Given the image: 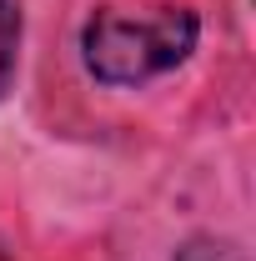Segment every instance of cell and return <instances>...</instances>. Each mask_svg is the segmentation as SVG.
Here are the masks:
<instances>
[{
    "label": "cell",
    "instance_id": "obj_1",
    "mask_svg": "<svg viewBox=\"0 0 256 261\" xmlns=\"http://www.w3.org/2000/svg\"><path fill=\"white\" fill-rule=\"evenodd\" d=\"M81 50L91 75L106 86H141L186 61L196 50V15L191 10H161L151 20H131L116 10L91 15L81 35Z\"/></svg>",
    "mask_w": 256,
    "mask_h": 261
},
{
    "label": "cell",
    "instance_id": "obj_2",
    "mask_svg": "<svg viewBox=\"0 0 256 261\" xmlns=\"http://www.w3.org/2000/svg\"><path fill=\"white\" fill-rule=\"evenodd\" d=\"M15 50H20V10L15 0H0V96L15 81Z\"/></svg>",
    "mask_w": 256,
    "mask_h": 261
},
{
    "label": "cell",
    "instance_id": "obj_3",
    "mask_svg": "<svg viewBox=\"0 0 256 261\" xmlns=\"http://www.w3.org/2000/svg\"><path fill=\"white\" fill-rule=\"evenodd\" d=\"M176 261H246V251L236 241H186Z\"/></svg>",
    "mask_w": 256,
    "mask_h": 261
}]
</instances>
